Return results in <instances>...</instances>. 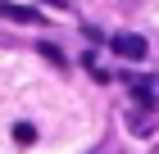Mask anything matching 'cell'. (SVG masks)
I'll return each instance as SVG.
<instances>
[{"label": "cell", "instance_id": "1", "mask_svg": "<svg viewBox=\"0 0 159 154\" xmlns=\"http://www.w3.org/2000/svg\"><path fill=\"white\" fill-rule=\"evenodd\" d=\"M109 46H114V55H123V59H146V55H150V50H146V36H136V32H118Z\"/></svg>", "mask_w": 159, "mask_h": 154}, {"label": "cell", "instance_id": "2", "mask_svg": "<svg viewBox=\"0 0 159 154\" xmlns=\"http://www.w3.org/2000/svg\"><path fill=\"white\" fill-rule=\"evenodd\" d=\"M0 14H5V18H14V23H41V14H37V9L14 5V0H0Z\"/></svg>", "mask_w": 159, "mask_h": 154}, {"label": "cell", "instance_id": "3", "mask_svg": "<svg viewBox=\"0 0 159 154\" xmlns=\"http://www.w3.org/2000/svg\"><path fill=\"white\" fill-rule=\"evenodd\" d=\"M132 86V95L141 100V104H155V91H150V82H127Z\"/></svg>", "mask_w": 159, "mask_h": 154}, {"label": "cell", "instance_id": "4", "mask_svg": "<svg viewBox=\"0 0 159 154\" xmlns=\"http://www.w3.org/2000/svg\"><path fill=\"white\" fill-rule=\"evenodd\" d=\"M14 141H18V145H32V141H37V131L27 127V122H18V127H14Z\"/></svg>", "mask_w": 159, "mask_h": 154}, {"label": "cell", "instance_id": "5", "mask_svg": "<svg viewBox=\"0 0 159 154\" xmlns=\"http://www.w3.org/2000/svg\"><path fill=\"white\" fill-rule=\"evenodd\" d=\"M46 5H55V9H68V0H46Z\"/></svg>", "mask_w": 159, "mask_h": 154}]
</instances>
